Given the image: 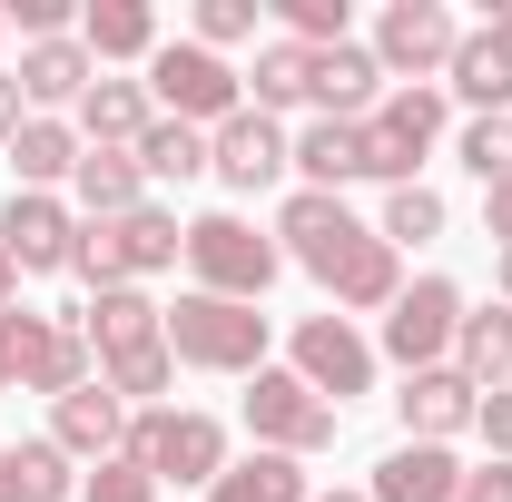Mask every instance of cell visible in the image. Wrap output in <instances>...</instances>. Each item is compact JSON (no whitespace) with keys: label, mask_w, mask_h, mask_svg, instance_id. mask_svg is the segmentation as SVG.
Wrapping results in <instances>:
<instances>
[{"label":"cell","mask_w":512,"mask_h":502,"mask_svg":"<svg viewBox=\"0 0 512 502\" xmlns=\"http://www.w3.org/2000/svg\"><path fill=\"white\" fill-rule=\"evenodd\" d=\"M50 443H60L69 463H119V453H128V404L89 375L79 394H60V404H50Z\"/></svg>","instance_id":"obj_13"},{"label":"cell","mask_w":512,"mask_h":502,"mask_svg":"<svg viewBox=\"0 0 512 502\" xmlns=\"http://www.w3.org/2000/svg\"><path fill=\"white\" fill-rule=\"evenodd\" d=\"M237 40H256V0H197V50H237Z\"/></svg>","instance_id":"obj_35"},{"label":"cell","mask_w":512,"mask_h":502,"mask_svg":"<svg viewBox=\"0 0 512 502\" xmlns=\"http://www.w3.org/2000/svg\"><path fill=\"white\" fill-rule=\"evenodd\" d=\"M375 237L394 256L404 247H434V237H444V197L424 188V178H414V188H384V217H375Z\"/></svg>","instance_id":"obj_31"},{"label":"cell","mask_w":512,"mask_h":502,"mask_svg":"<svg viewBox=\"0 0 512 502\" xmlns=\"http://www.w3.org/2000/svg\"><path fill=\"white\" fill-rule=\"evenodd\" d=\"M473 384L453 375V365H424V375H404V394H394V414H404V443H453L473 434Z\"/></svg>","instance_id":"obj_16"},{"label":"cell","mask_w":512,"mask_h":502,"mask_svg":"<svg viewBox=\"0 0 512 502\" xmlns=\"http://www.w3.org/2000/svg\"><path fill=\"white\" fill-rule=\"evenodd\" d=\"M296 178L325 197H345L365 178V119H306L296 128Z\"/></svg>","instance_id":"obj_21"},{"label":"cell","mask_w":512,"mask_h":502,"mask_svg":"<svg viewBox=\"0 0 512 502\" xmlns=\"http://www.w3.org/2000/svg\"><path fill=\"white\" fill-rule=\"evenodd\" d=\"M453 335H463V286L453 276H414L394 306H384V365L424 375V365H453Z\"/></svg>","instance_id":"obj_8"},{"label":"cell","mask_w":512,"mask_h":502,"mask_svg":"<svg viewBox=\"0 0 512 502\" xmlns=\"http://www.w3.org/2000/svg\"><path fill=\"white\" fill-rule=\"evenodd\" d=\"M0 40H10V10H0Z\"/></svg>","instance_id":"obj_46"},{"label":"cell","mask_w":512,"mask_h":502,"mask_svg":"<svg viewBox=\"0 0 512 502\" xmlns=\"http://www.w3.org/2000/svg\"><path fill=\"white\" fill-rule=\"evenodd\" d=\"M207 168L237 197H256V188H276L296 168V138H286V119H266V109H237L227 128H207Z\"/></svg>","instance_id":"obj_11"},{"label":"cell","mask_w":512,"mask_h":502,"mask_svg":"<svg viewBox=\"0 0 512 502\" xmlns=\"http://www.w3.org/2000/svg\"><path fill=\"white\" fill-rule=\"evenodd\" d=\"M148 109H158V119H188V128H227L247 109V69H227L217 50H197V40H158V60H148Z\"/></svg>","instance_id":"obj_4"},{"label":"cell","mask_w":512,"mask_h":502,"mask_svg":"<svg viewBox=\"0 0 512 502\" xmlns=\"http://www.w3.org/2000/svg\"><path fill=\"white\" fill-rule=\"evenodd\" d=\"M463 502H512V463H463Z\"/></svg>","instance_id":"obj_39"},{"label":"cell","mask_w":512,"mask_h":502,"mask_svg":"<svg viewBox=\"0 0 512 502\" xmlns=\"http://www.w3.org/2000/svg\"><path fill=\"white\" fill-rule=\"evenodd\" d=\"M99 375V355H89V335H79V315H40V335H30V365H20V394H79V384Z\"/></svg>","instance_id":"obj_19"},{"label":"cell","mask_w":512,"mask_h":502,"mask_svg":"<svg viewBox=\"0 0 512 502\" xmlns=\"http://www.w3.org/2000/svg\"><path fill=\"white\" fill-rule=\"evenodd\" d=\"M316 502H365V493H316Z\"/></svg>","instance_id":"obj_45"},{"label":"cell","mask_w":512,"mask_h":502,"mask_svg":"<svg viewBox=\"0 0 512 502\" xmlns=\"http://www.w3.org/2000/svg\"><path fill=\"white\" fill-rule=\"evenodd\" d=\"M79 50L109 69V60H158V10L148 0H89L79 10Z\"/></svg>","instance_id":"obj_25"},{"label":"cell","mask_w":512,"mask_h":502,"mask_svg":"<svg viewBox=\"0 0 512 502\" xmlns=\"http://www.w3.org/2000/svg\"><path fill=\"white\" fill-rule=\"evenodd\" d=\"M493 286H503V306H512V256H503V266H493Z\"/></svg>","instance_id":"obj_44"},{"label":"cell","mask_w":512,"mask_h":502,"mask_svg":"<svg viewBox=\"0 0 512 502\" xmlns=\"http://www.w3.org/2000/svg\"><path fill=\"white\" fill-rule=\"evenodd\" d=\"M10 79H20V99H30L40 119H60V109H79V99H89L99 60L79 50V30H69V40H20V69H10Z\"/></svg>","instance_id":"obj_15"},{"label":"cell","mask_w":512,"mask_h":502,"mask_svg":"<svg viewBox=\"0 0 512 502\" xmlns=\"http://www.w3.org/2000/svg\"><path fill=\"white\" fill-rule=\"evenodd\" d=\"M473 434L493 443V463H512V384H503V394H483V404H473Z\"/></svg>","instance_id":"obj_37"},{"label":"cell","mask_w":512,"mask_h":502,"mask_svg":"<svg viewBox=\"0 0 512 502\" xmlns=\"http://www.w3.org/2000/svg\"><path fill=\"white\" fill-rule=\"evenodd\" d=\"M20 119H30V99H20V79H10V69H0V148H10V138H20Z\"/></svg>","instance_id":"obj_41"},{"label":"cell","mask_w":512,"mask_h":502,"mask_svg":"<svg viewBox=\"0 0 512 502\" xmlns=\"http://www.w3.org/2000/svg\"><path fill=\"white\" fill-rule=\"evenodd\" d=\"M69 168H79V128L69 119H20V138H10V188H40V197H60L69 188Z\"/></svg>","instance_id":"obj_23"},{"label":"cell","mask_w":512,"mask_h":502,"mask_svg":"<svg viewBox=\"0 0 512 502\" xmlns=\"http://www.w3.org/2000/svg\"><path fill=\"white\" fill-rule=\"evenodd\" d=\"M69 207H79V217H128V207H148L138 158H128V148H79V168H69Z\"/></svg>","instance_id":"obj_24"},{"label":"cell","mask_w":512,"mask_h":502,"mask_svg":"<svg viewBox=\"0 0 512 502\" xmlns=\"http://www.w3.org/2000/svg\"><path fill=\"white\" fill-rule=\"evenodd\" d=\"M306 60H316V50L266 40V50H256V69H247V109H266V119H276V109H296V99H306Z\"/></svg>","instance_id":"obj_32"},{"label":"cell","mask_w":512,"mask_h":502,"mask_svg":"<svg viewBox=\"0 0 512 502\" xmlns=\"http://www.w3.org/2000/svg\"><path fill=\"white\" fill-rule=\"evenodd\" d=\"M109 227H119V256H128V286L188 256V227H178V207H158V197H148V207H128V217H109Z\"/></svg>","instance_id":"obj_30"},{"label":"cell","mask_w":512,"mask_h":502,"mask_svg":"<svg viewBox=\"0 0 512 502\" xmlns=\"http://www.w3.org/2000/svg\"><path fill=\"white\" fill-rule=\"evenodd\" d=\"M434 138H444V89H384V109L365 119V178L375 188H414Z\"/></svg>","instance_id":"obj_9"},{"label":"cell","mask_w":512,"mask_h":502,"mask_svg":"<svg viewBox=\"0 0 512 502\" xmlns=\"http://www.w3.org/2000/svg\"><path fill=\"white\" fill-rule=\"evenodd\" d=\"M365 502H463L453 443H394L375 463V483H365Z\"/></svg>","instance_id":"obj_17"},{"label":"cell","mask_w":512,"mask_h":502,"mask_svg":"<svg viewBox=\"0 0 512 502\" xmlns=\"http://www.w3.org/2000/svg\"><path fill=\"white\" fill-rule=\"evenodd\" d=\"M79 315V335H89V355H128V345H158L168 335V306H148V286H109V296H89Z\"/></svg>","instance_id":"obj_20"},{"label":"cell","mask_w":512,"mask_h":502,"mask_svg":"<svg viewBox=\"0 0 512 502\" xmlns=\"http://www.w3.org/2000/svg\"><path fill=\"white\" fill-rule=\"evenodd\" d=\"M30 335H40V315H0V384H20V365H30Z\"/></svg>","instance_id":"obj_38"},{"label":"cell","mask_w":512,"mask_h":502,"mask_svg":"<svg viewBox=\"0 0 512 502\" xmlns=\"http://www.w3.org/2000/svg\"><path fill=\"white\" fill-rule=\"evenodd\" d=\"M128 158H138V178H148V188H188V178H207V128L148 119V138H138Z\"/></svg>","instance_id":"obj_29"},{"label":"cell","mask_w":512,"mask_h":502,"mask_svg":"<svg viewBox=\"0 0 512 502\" xmlns=\"http://www.w3.org/2000/svg\"><path fill=\"white\" fill-rule=\"evenodd\" d=\"M276 256H296L325 296H335V315H384L404 296V256L325 188H286V207H276Z\"/></svg>","instance_id":"obj_1"},{"label":"cell","mask_w":512,"mask_h":502,"mask_svg":"<svg viewBox=\"0 0 512 502\" xmlns=\"http://www.w3.org/2000/svg\"><path fill=\"white\" fill-rule=\"evenodd\" d=\"M148 119H158V109H148V79H109V69H99V79H89V99L69 109L79 148H138Z\"/></svg>","instance_id":"obj_18"},{"label":"cell","mask_w":512,"mask_h":502,"mask_svg":"<svg viewBox=\"0 0 512 502\" xmlns=\"http://www.w3.org/2000/svg\"><path fill=\"white\" fill-rule=\"evenodd\" d=\"M69 276H89L99 296L128 286V256H119V227H109V217H79V256H69Z\"/></svg>","instance_id":"obj_34"},{"label":"cell","mask_w":512,"mask_h":502,"mask_svg":"<svg viewBox=\"0 0 512 502\" xmlns=\"http://www.w3.org/2000/svg\"><path fill=\"white\" fill-rule=\"evenodd\" d=\"M306 99H316V119H375L384 109V69L365 40H335L306 60Z\"/></svg>","instance_id":"obj_14"},{"label":"cell","mask_w":512,"mask_h":502,"mask_svg":"<svg viewBox=\"0 0 512 502\" xmlns=\"http://www.w3.org/2000/svg\"><path fill=\"white\" fill-rule=\"evenodd\" d=\"M168 355L178 365H197V375H266V315L256 306H237V296H178L168 306Z\"/></svg>","instance_id":"obj_3"},{"label":"cell","mask_w":512,"mask_h":502,"mask_svg":"<svg viewBox=\"0 0 512 502\" xmlns=\"http://www.w3.org/2000/svg\"><path fill=\"white\" fill-rule=\"evenodd\" d=\"M0 247H10L20 276H60L69 256H79V207H69V197H40V188H10V207H0Z\"/></svg>","instance_id":"obj_12"},{"label":"cell","mask_w":512,"mask_h":502,"mask_svg":"<svg viewBox=\"0 0 512 502\" xmlns=\"http://www.w3.org/2000/svg\"><path fill=\"white\" fill-rule=\"evenodd\" d=\"M276 237H256L237 207H207V217H188V276L197 296H237V306H256L266 286H276Z\"/></svg>","instance_id":"obj_5"},{"label":"cell","mask_w":512,"mask_h":502,"mask_svg":"<svg viewBox=\"0 0 512 502\" xmlns=\"http://www.w3.org/2000/svg\"><path fill=\"white\" fill-rule=\"evenodd\" d=\"M247 434H256V453H296V463H316V453H335L345 414H335L306 375L266 365V375H247Z\"/></svg>","instance_id":"obj_6"},{"label":"cell","mask_w":512,"mask_h":502,"mask_svg":"<svg viewBox=\"0 0 512 502\" xmlns=\"http://www.w3.org/2000/svg\"><path fill=\"white\" fill-rule=\"evenodd\" d=\"M375 365H384V355L355 335V315H306V325L286 335V375H306L335 414H345L355 394H375Z\"/></svg>","instance_id":"obj_10"},{"label":"cell","mask_w":512,"mask_h":502,"mask_svg":"<svg viewBox=\"0 0 512 502\" xmlns=\"http://www.w3.org/2000/svg\"><path fill=\"white\" fill-rule=\"evenodd\" d=\"M483 30H493V40H503V50H512V0H503V10H493V20H483Z\"/></svg>","instance_id":"obj_43"},{"label":"cell","mask_w":512,"mask_h":502,"mask_svg":"<svg viewBox=\"0 0 512 502\" xmlns=\"http://www.w3.org/2000/svg\"><path fill=\"white\" fill-rule=\"evenodd\" d=\"M207 502H316V483H306L296 453H237V463L207 483Z\"/></svg>","instance_id":"obj_27"},{"label":"cell","mask_w":512,"mask_h":502,"mask_svg":"<svg viewBox=\"0 0 512 502\" xmlns=\"http://www.w3.org/2000/svg\"><path fill=\"white\" fill-rule=\"evenodd\" d=\"M375 69L384 79H404V89H434L453 69V50H463V20H453L444 0H384V20H375Z\"/></svg>","instance_id":"obj_7"},{"label":"cell","mask_w":512,"mask_h":502,"mask_svg":"<svg viewBox=\"0 0 512 502\" xmlns=\"http://www.w3.org/2000/svg\"><path fill=\"white\" fill-rule=\"evenodd\" d=\"M444 89L473 109V119H512V50L493 40V30H463V50H453Z\"/></svg>","instance_id":"obj_22"},{"label":"cell","mask_w":512,"mask_h":502,"mask_svg":"<svg viewBox=\"0 0 512 502\" xmlns=\"http://www.w3.org/2000/svg\"><path fill=\"white\" fill-rule=\"evenodd\" d=\"M10 296H20V266H10V247H0V315H10Z\"/></svg>","instance_id":"obj_42"},{"label":"cell","mask_w":512,"mask_h":502,"mask_svg":"<svg viewBox=\"0 0 512 502\" xmlns=\"http://www.w3.org/2000/svg\"><path fill=\"white\" fill-rule=\"evenodd\" d=\"M453 158H463V168H473L483 188H512V119H463Z\"/></svg>","instance_id":"obj_33"},{"label":"cell","mask_w":512,"mask_h":502,"mask_svg":"<svg viewBox=\"0 0 512 502\" xmlns=\"http://www.w3.org/2000/svg\"><path fill=\"white\" fill-rule=\"evenodd\" d=\"M79 493V473H69V453L50 434L40 443H0V502H69Z\"/></svg>","instance_id":"obj_28"},{"label":"cell","mask_w":512,"mask_h":502,"mask_svg":"<svg viewBox=\"0 0 512 502\" xmlns=\"http://www.w3.org/2000/svg\"><path fill=\"white\" fill-rule=\"evenodd\" d=\"M453 375L473 384V394H503V384H512V306H463Z\"/></svg>","instance_id":"obj_26"},{"label":"cell","mask_w":512,"mask_h":502,"mask_svg":"<svg viewBox=\"0 0 512 502\" xmlns=\"http://www.w3.org/2000/svg\"><path fill=\"white\" fill-rule=\"evenodd\" d=\"M128 463L168 493H207L237 453H227V424L217 414H197V404H148V414H128Z\"/></svg>","instance_id":"obj_2"},{"label":"cell","mask_w":512,"mask_h":502,"mask_svg":"<svg viewBox=\"0 0 512 502\" xmlns=\"http://www.w3.org/2000/svg\"><path fill=\"white\" fill-rule=\"evenodd\" d=\"M79 502H158V483L119 453V463H89V473H79Z\"/></svg>","instance_id":"obj_36"},{"label":"cell","mask_w":512,"mask_h":502,"mask_svg":"<svg viewBox=\"0 0 512 502\" xmlns=\"http://www.w3.org/2000/svg\"><path fill=\"white\" fill-rule=\"evenodd\" d=\"M483 237L512 256V188H483Z\"/></svg>","instance_id":"obj_40"}]
</instances>
